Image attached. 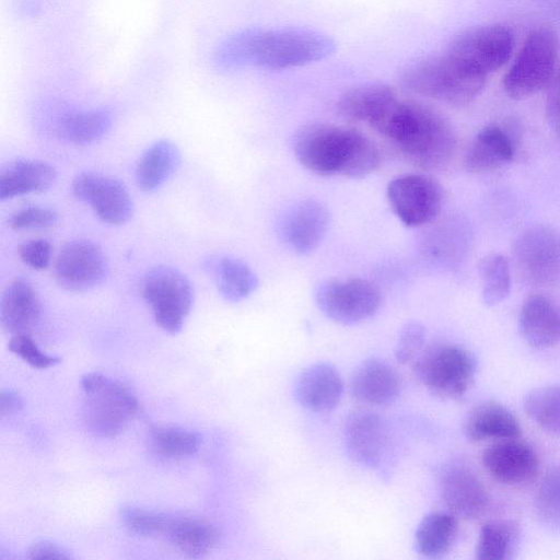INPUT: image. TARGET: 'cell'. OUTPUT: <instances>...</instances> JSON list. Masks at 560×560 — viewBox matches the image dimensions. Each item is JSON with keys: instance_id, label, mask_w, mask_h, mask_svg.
<instances>
[{"instance_id": "obj_1", "label": "cell", "mask_w": 560, "mask_h": 560, "mask_svg": "<svg viewBox=\"0 0 560 560\" xmlns=\"http://www.w3.org/2000/svg\"><path fill=\"white\" fill-rule=\"evenodd\" d=\"M410 164L423 171L444 168L456 150V133L434 107L395 93L369 124Z\"/></svg>"}, {"instance_id": "obj_2", "label": "cell", "mask_w": 560, "mask_h": 560, "mask_svg": "<svg viewBox=\"0 0 560 560\" xmlns=\"http://www.w3.org/2000/svg\"><path fill=\"white\" fill-rule=\"evenodd\" d=\"M334 50V40L315 30L247 28L226 37L217 47L213 61L221 70H284L322 60Z\"/></svg>"}, {"instance_id": "obj_3", "label": "cell", "mask_w": 560, "mask_h": 560, "mask_svg": "<svg viewBox=\"0 0 560 560\" xmlns=\"http://www.w3.org/2000/svg\"><path fill=\"white\" fill-rule=\"evenodd\" d=\"M299 163L320 175L362 178L381 164L377 145L361 131L329 122H312L301 127L293 139Z\"/></svg>"}, {"instance_id": "obj_4", "label": "cell", "mask_w": 560, "mask_h": 560, "mask_svg": "<svg viewBox=\"0 0 560 560\" xmlns=\"http://www.w3.org/2000/svg\"><path fill=\"white\" fill-rule=\"evenodd\" d=\"M487 79L447 51L419 59L399 74L405 90L452 106L471 103L481 93Z\"/></svg>"}, {"instance_id": "obj_5", "label": "cell", "mask_w": 560, "mask_h": 560, "mask_svg": "<svg viewBox=\"0 0 560 560\" xmlns=\"http://www.w3.org/2000/svg\"><path fill=\"white\" fill-rule=\"evenodd\" d=\"M82 413L89 430L102 438L120 434L136 417V396L120 382L98 372L82 376Z\"/></svg>"}, {"instance_id": "obj_6", "label": "cell", "mask_w": 560, "mask_h": 560, "mask_svg": "<svg viewBox=\"0 0 560 560\" xmlns=\"http://www.w3.org/2000/svg\"><path fill=\"white\" fill-rule=\"evenodd\" d=\"M557 59L556 33L547 26L533 30L503 77L505 94L523 100L546 89L557 71Z\"/></svg>"}, {"instance_id": "obj_7", "label": "cell", "mask_w": 560, "mask_h": 560, "mask_svg": "<svg viewBox=\"0 0 560 560\" xmlns=\"http://www.w3.org/2000/svg\"><path fill=\"white\" fill-rule=\"evenodd\" d=\"M413 370L418 380L432 394L457 399L472 385L477 362L466 348L440 343L422 350L415 360Z\"/></svg>"}, {"instance_id": "obj_8", "label": "cell", "mask_w": 560, "mask_h": 560, "mask_svg": "<svg viewBox=\"0 0 560 560\" xmlns=\"http://www.w3.org/2000/svg\"><path fill=\"white\" fill-rule=\"evenodd\" d=\"M141 295L159 327L168 334L182 330L194 303L192 285L183 272L170 266L154 267L141 281Z\"/></svg>"}, {"instance_id": "obj_9", "label": "cell", "mask_w": 560, "mask_h": 560, "mask_svg": "<svg viewBox=\"0 0 560 560\" xmlns=\"http://www.w3.org/2000/svg\"><path fill=\"white\" fill-rule=\"evenodd\" d=\"M513 260L525 283L549 288L560 284V231L546 224L526 228L513 242Z\"/></svg>"}, {"instance_id": "obj_10", "label": "cell", "mask_w": 560, "mask_h": 560, "mask_svg": "<svg viewBox=\"0 0 560 560\" xmlns=\"http://www.w3.org/2000/svg\"><path fill=\"white\" fill-rule=\"evenodd\" d=\"M315 301L329 319L354 325L378 311L382 295L374 283L362 278L328 279L318 285Z\"/></svg>"}, {"instance_id": "obj_11", "label": "cell", "mask_w": 560, "mask_h": 560, "mask_svg": "<svg viewBox=\"0 0 560 560\" xmlns=\"http://www.w3.org/2000/svg\"><path fill=\"white\" fill-rule=\"evenodd\" d=\"M386 199L405 226L418 228L439 215L444 192L441 184L429 175L406 174L388 183Z\"/></svg>"}, {"instance_id": "obj_12", "label": "cell", "mask_w": 560, "mask_h": 560, "mask_svg": "<svg viewBox=\"0 0 560 560\" xmlns=\"http://www.w3.org/2000/svg\"><path fill=\"white\" fill-rule=\"evenodd\" d=\"M514 43L510 27L499 23L486 24L458 33L446 51L488 77L508 62Z\"/></svg>"}, {"instance_id": "obj_13", "label": "cell", "mask_w": 560, "mask_h": 560, "mask_svg": "<svg viewBox=\"0 0 560 560\" xmlns=\"http://www.w3.org/2000/svg\"><path fill=\"white\" fill-rule=\"evenodd\" d=\"M108 264L102 248L89 240L67 243L54 264V276L65 290L83 292L100 285L107 277Z\"/></svg>"}, {"instance_id": "obj_14", "label": "cell", "mask_w": 560, "mask_h": 560, "mask_svg": "<svg viewBox=\"0 0 560 560\" xmlns=\"http://www.w3.org/2000/svg\"><path fill=\"white\" fill-rule=\"evenodd\" d=\"M72 192L105 223L124 224L132 215L133 202L127 187L112 176L82 172L72 182Z\"/></svg>"}, {"instance_id": "obj_15", "label": "cell", "mask_w": 560, "mask_h": 560, "mask_svg": "<svg viewBox=\"0 0 560 560\" xmlns=\"http://www.w3.org/2000/svg\"><path fill=\"white\" fill-rule=\"evenodd\" d=\"M343 441L348 456L357 464L374 468L389 447L386 421L370 410H354L345 419Z\"/></svg>"}, {"instance_id": "obj_16", "label": "cell", "mask_w": 560, "mask_h": 560, "mask_svg": "<svg viewBox=\"0 0 560 560\" xmlns=\"http://www.w3.org/2000/svg\"><path fill=\"white\" fill-rule=\"evenodd\" d=\"M482 464L493 479L506 486L530 482L539 470L536 451L520 438L499 440L486 447Z\"/></svg>"}, {"instance_id": "obj_17", "label": "cell", "mask_w": 560, "mask_h": 560, "mask_svg": "<svg viewBox=\"0 0 560 560\" xmlns=\"http://www.w3.org/2000/svg\"><path fill=\"white\" fill-rule=\"evenodd\" d=\"M441 493L448 511L464 520L482 516L490 504V494L482 480L470 468L452 466L441 479Z\"/></svg>"}, {"instance_id": "obj_18", "label": "cell", "mask_w": 560, "mask_h": 560, "mask_svg": "<svg viewBox=\"0 0 560 560\" xmlns=\"http://www.w3.org/2000/svg\"><path fill=\"white\" fill-rule=\"evenodd\" d=\"M330 222L327 207L318 200L305 199L293 206L281 223V235L285 244L296 254L314 250Z\"/></svg>"}, {"instance_id": "obj_19", "label": "cell", "mask_w": 560, "mask_h": 560, "mask_svg": "<svg viewBox=\"0 0 560 560\" xmlns=\"http://www.w3.org/2000/svg\"><path fill=\"white\" fill-rule=\"evenodd\" d=\"M343 383L338 370L328 362H317L305 369L294 385V397L304 408L324 412L340 401Z\"/></svg>"}, {"instance_id": "obj_20", "label": "cell", "mask_w": 560, "mask_h": 560, "mask_svg": "<svg viewBox=\"0 0 560 560\" xmlns=\"http://www.w3.org/2000/svg\"><path fill=\"white\" fill-rule=\"evenodd\" d=\"M350 390L358 401L372 406H384L395 401L399 396L401 378L387 362L369 359L353 372Z\"/></svg>"}, {"instance_id": "obj_21", "label": "cell", "mask_w": 560, "mask_h": 560, "mask_svg": "<svg viewBox=\"0 0 560 560\" xmlns=\"http://www.w3.org/2000/svg\"><path fill=\"white\" fill-rule=\"evenodd\" d=\"M518 328L533 348L557 345L560 341V306L545 294L529 295L521 307Z\"/></svg>"}, {"instance_id": "obj_22", "label": "cell", "mask_w": 560, "mask_h": 560, "mask_svg": "<svg viewBox=\"0 0 560 560\" xmlns=\"http://www.w3.org/2000/svg\"><path fill=\"white\" fill-rule=\"evenodd\" d=\"M40 302L33 285L23 278L8 284L0 301V323L11 335L27 334L40 317Z\"/></svg>"}, {"instance_id": "obj_23", "label": "cell", "mask_w": 560, "mask_h": 560, "mask_svg": "<svg viewBox=\"0 0 560 560\" xmlns=\"http://www.w3.org/2000/svg\"><path fill=\"white\" fill-rule=\"evenodd\" d=\"M471 442L520 438L522 428L517 418L503 405L489 400L475 406L463 425Z\"/></svg>"}, {"instance_id": "obj_24", "label": "cell", "mask_w": 560, "mask_h": 560, "mask_svg": "<svg viewBox=\"0 0 560 560\" xmlns=\"http://www.w3.org/2000/svg\"><path fill=\"white\" fill-rule=\"evenodd\" d=\"M56 177V168L45 161L18 159L0 172V199L43 192L54 185Z\"/></svg>"}, {"instance_id": "obj_25", "label": "cell", "mask_w": 560, "mask_h": 560, "mask_svg": "<svg viewBox=\"0 0 560 560\" xmlns=\"http://www.w3.org/2000/svg\"><path fill=\"white\" fill-rule=\"evenodd\" d=\"M514 144L509 133L500 126L482 128L465 154V167L471 173H488L511 162Z\"/></svg>"}, {"instance_id": "obj_26", "label": "cell", "mask_w": 560, "mask_h": 560, "mask_svg": "<svg viewBox=\"0 0 560 560\" xmlns=\"http://www.w3.org/2000/svg\"><path fill=\"white\" fill-rule=\"evenodd\" d=\"M162 537L192 558L208 553L219 539L217 529L209 522L191 516L172 515L167 517Z\"/></svg>"}, {"instance_id": "obj_27", "label": "cell", "mask_w": 560, "mask_h": 560, "mask_svg": "<svg viewBox=\"0 0 560 560\" xmlns=\"http://www.w3.org/2000/svg\"><path fill=\"white\" fill-rule=\"evenodd\" d=\"M180 163V152L176 144L160 140L148 148L136 166V183L142 191L159 189L176 172Z\"/></svg>"}, {"instance_id": "obj_28", "label": "cell", "mask_w": 560, "mask_h": 560, "mask_svg": "<svg viewBox=\"0 0 560 560\" xmlns=\"http://www.w3.org/2000/svg\"><path fill=\"white\" fill-rule=\"evenodd\" d=\"M112 125L113 116L106 109H70L56 119V132L70 143L85 145L102 139Z\"/></svg>"}, {"instance_id": "obj_29", "label": "cell", "mask_w": 560, "mask_h": 560, "mask_svg": "<svg viewBox=\"0 0 560 560\" xmlns=\"http://www.w3.org/2000/svg\"><path fill=\"white\" fill-rule=\"evenodd\" d=\"M451 512L435 511L427 514L419 523L415 542L417 551L427 558H441L453 547L458 521Z\"/></svg>"}, {"instance_id": "obj_30", "label": "cell", "mask_w": 560, "mask_h": 560, "mask_svg": "<svg viewBox=\"0 0 560 560\" xmlns=\"http://www.w3.org/2000/svg\"><path fill=\"white\" fill-rule=\"evenodd\" d=\"M395 93L384 83L373 82L345 91L337 101L338 112L349 120L370 124L382 105Z\"/></svg>"}, {"instance_id": "obj_31", "label": "cell", "mask_w": 560, "mask_h": 560, "mask_svg": "<svg viewBox=\"0 0 560 560\" xmlns=\"http://www.w3.org/2000/svg\"><path fill=\"white\" fill-rule=\"evenodd\" d=\"M207 268L213 275L220 294L229 302L246 299L258 285L254 271L240 259L223 257L211 261Z\"/></svg>"}, {"instance_id": "obj_32", "label": "cell", "mask_w": 560, "mask_h": 560, "mask_svg": "<svg viewBox=\"0 0 560 560\" xmlns=\"http://www.w3.org/2000/svg\"><path fill=\"white\" fill-rule=\"evenodd\" d=\"M521 538L520 525L510 520L487 522L480 528L476 558L479 560H510Z\"/></svg>"}, {"instance_id": "obj_33", "label": "cell", "mask_w": 560, "mask_h": 560, "mask_svg": "<svg viewBox=\"0 0 560 560\" xmlns=\"http://www.w3.org/2000/svg\"><path fill=\"white\" fill-rule=\"evenodd\" d=\"M152 450L167 459H183L198 452L202 438L199 433L174 425L155 427L150 431Z\"/></svg>"}, {"instance_id": "obj_34", "label": "cell", "mask_w": 560, "mask_h": 560, "mask_svg": "<svg viewBox=\"0 0 560 560\" xmlns=\"http://www.w3.org/2000/svg\"><path fill=\"white\" fill-rule=\"evenodd\" d=\"M528 417L542 430L560 435V384L536 387L524 398Z\"/></svg>"}, {"instance_id": "obj_35", "label": "cell", "mask_w": 560, "mask_h": 560, "mask_svg": "<svg viewBox=\"0 0 560 560\" xmlns=\"http://www.w3.org/2000/svg\"><path fill=\"white\" fill-rule=\"evenodd\" d=\"M478 273L482 282V300L489 305L502 302L511 290V268L502 254L491 253L478 261Z\"/></svg>"}, {"instance_id": "obj_36", "label": "cell", "mask_w": 560, "mask_h": 560, "mask_svg": "<svg viewBox=\"0 0 560 560\" xmlns=\"http://www.w3.org/2000/svg\"><path fill=\"white\" fill-rule=\"evenodd\" d=\"M538 517L553 528H560V465L551 468L541 479L536 495Z\"/></svg>"}, {"instance_id": "obj_37", "label": "cell", "mask_w": 560, "mask_h": 560, "mask_svg": "<svg viewBox=\"0 0 560 560\" xmlns=\"http://www.w3.org/2000/svg\"><path fill=\"white\" fill-rule=\"evenodd\" d=\"M120 517L125 526L140 537H162L168 514L127 505Z\"/></svg>"}, {"instance_id": "obj_38", "label": "cell", "mask_w": 560, "mask_h": 560, "mask_svg": "<svg viewBox=\"0 0 560 560\" xmlns=\"http://www.w3.org/2000/svg\"><path fill=\"white\" fill-rule=\"evenodd\" d=\"M424 340V327L418 322L407 323L400 330L395 346L396 360L401 364L415 361L423 349Z\"/></svg>"}, {"instance_id": "obj_39", "label": "cell", "mask_w": 560, "mask_h": 560, "mask_svg": "<svg viewBox=\"0 0 560 560\" xmlns=\"http://www.w3.org/2000/svg\"><path fill=\"white\" fill-rule=\"evenodd\" d=\"M58 222V214L50 208L27 206L12 214L9 225L12 230H34L52 228Z\"/></svg>"}, {"instance_id": "obj_40", "label": "cell", "mask_w": 560, "mask_h": 560, "mask_svg": "<svg viewBox=\"0 0 560 560\" xmlns=\"http://www.w3.org/2000/svg\"><path fill=\"white\" fill-rule=\"evenodd\" d=\"M9 349L36 369H47L61 361L59 357L43 352L28 334L13 335L9 341Z\"/></svg>"}, {"instance_id": "obj_41", "label": "cell", "mask_w": 560, "mask_h": 560, "mask_svg": "<svg viewBox=\"0 0 560 560\" xmlns=\"http://www.w3.org/2000/svg\"><path fill=\"white\" fill-rule=\"evenodd\" d=\"M18 254L26 266L42 270L50 264L52 248L47 240L36 238L20 244Z\"/></svg>"}, {"instance_id": "obj_42", "label": "cell", "mask_w": 560, "mask_h": 560, "mask_svg": "<svg viewBox=\"0 0 560 560\" xmlns=\"http://www.w3.org/2000/svg\"><path fill=\"white\" fill-rule=\"evenodd\" d=\"M545 114L549 127L560 137V69L546 88Z\"/></svg>"}, {"instance_id": "obj_43", "label": "cell", "mask_w": 560, "mask_h": 560, "mask_svg": "<svg viewBox=\"0 0 560 560\" xmlns=\"http://www.w3.org/2000/svg\"><path fill=\"white\" fill-rule=\"evenodd\" d=\"M28 558L31 559H69L68 555L62 548L50 541H39L34 544L28 550Z\"/></svg>"}, {"instance_id": "obj_44", "label": "cell", "mask_w": 560, "mask_h": 560, "mask_svg": "<svg viewBox=\"0 0 560 560\" xmlns=\"http://www.w3.org/2000/svg\"><path fill=\"white\" fill-rule=\"evenodd\" d=\"M23 408V399L21 395L10 388L1 389L0 393V415L4 417L7 415L15 413Z\"/></svg>"}]
</instances>
